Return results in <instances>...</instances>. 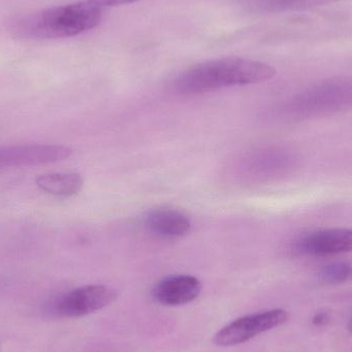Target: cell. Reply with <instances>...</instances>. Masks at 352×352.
<instances>
[{"instance_id": "obj_1", "label": "cell", "mask_w": 352, "mask_h": 352, "mask_svg": "<svg viewBox=\"0 0 352 352\" xmlns=\"http://www.w3.org/2000/svg\"><path fill=\"white\" fill-rule=\"evenodd\" d=\"M276 76L274 67L256 60L227 57L211 60L185 70L174 80L179 95H196L233 87L268 82Z\"/></svg>"}, {"instance_id": "obj_2", "label": "cell", "mask_w": 352, "mask_h": 352, "mask_svg": "<svg viewBox=\"0 0 352 352\" xmlns=\"http://www.w3.org/2000/svg\"><path fill=\"white\" fill-rule=\"evenodd\" d=\"M103 14V6L95 0H83L17 19L12 30L20 38L32 41L68 38L96 27Z\"/></svg>"}, {"instance_id": "obj_3", "label": "cell", "mask_w": 352, "mask_h": 352, "mask_svg": "<svg viewBox=\"0 0 352 352\" xmlns=\"http://www.w3.org/2000/svg\"><path fill=\"white\" fill-rule=\"evenodd\" d=\"M351 78H333L313 85L287 103V113L298 118L318 117L351 107Z\"/></svg>"}, {"instance_id": "obj_4", "label": "cell", "mask_w": 352, "mask_h": 352, "mask_svg": "<svg viewBox=\"0 0 352 352\" xmlns=\"http://www.w3.org/2000/svg\"><path fill=\"white\" fill-rule=\"evenodd\" d=\"M287 320L289 314L283 309L268 310L243 316L220 329L214 336V342L222 347L242 344L258 335L282 326Z\"/></svg>"}, {"instance_id": "obj_5", "label": "cell", "mask_w": 352, "mask_h": 352, "mask_svg": "<svg viewBox=\"0 0 352 352\" xmlns=\"http://www.w3.org/2000/svg\"><path fill=\"white\" fill-rule=\"evenodd\" d=\"M115 298V291L107 285H85L59 298L55 311L64 318H82L107 307Z\"/></svg>"}, {"instance_id": "obj_6", "label": "cell", "mask_w": 352, "mask_h": 352, "mask_svg": "<svg viewBox=\"0 0 352 352\" xmlns=\"http://www.w3.org/2000/svg\"><path fill=\"white\" fill-rule=\"evenodd\" d=\"M352 248V232L344 228L318 230L296 240L293 252L301 256H330L346 254Z\"/></svg>"}, {"instance_id": "obj_7", "label": "cell", "mask_w": 352, "mask_h": 352, "mask_svg": "<svg viewBox=\"0 0 352 352\" xmlns=\"http://www.w3.org/2000/svg\"><path fill=\"white\" fill-rule=\"evenodd\" d=\"M68 146L54 144H20L0 148V169L31 166L64 160L72 155Z\"/></svg>"}, {"instance_id": "obj_8", "label": "cell", "mask_w": 352, "mask_h": 352, "mask_svg": "<svg viewBox=\"0 0 352 352\" xmlns=\"http://www.w3.org/2000/svg\"><path fill=\"white\" fill-rule=\"evenodd\" d=\"M202 291L200 281L188 274L169 275L153 287V298L165 306L185 305L194 301Z\"/></svg>"}, {"instance_id": "obj_9", "label": "cell", "mask_w": 352, "mask_h": 352, "mask_svg": "<svg viewBox=\"0 0 352 352\" xmlns=\"http://www.w3.org/2000/svg\"><path fill=\"white\" fill-rule=\"evenodd\" d=\"M147 229L165 239H178L191 231V221L187 215L173 208H154L144 217Z\"/></svg>"}, {"instance_id": "obj_10", "label": "cell", "mask_w": 352, "mask_h": 352, "mask_svg": "<svg viewBox=\"0 0 352 352\" xmlns=\"http://www.w3.org/2000/svg\"><path fill=\"white\" fill-rule=\"evenodd\" d=\"M295 162V156L287 151H260L245 160L243 169L250 177H272L287 173Z\"/></svg>"}, {"instance_id": "obj_11", "label": "cell", "mask_w": 352, "mask_h": 352, "mask_svg": "<svg viewBox=\"0 0 352 352\" xmlns=\"http://www.w3.org/2000/svg\"><path fill=\"white\" fill-rule=\"evenodd\" d=\"M247 10L260 14L297 12L333 3L338 0H240Z\"/></svg>"}, {"instance_id": "obj_12", "label": "cell", "mask_w": 352, "mask_h": 352, "mask_svg": "<svg viewBox=\"0 0 352 352\" xmlns=\"http://www.w3.org/2000/svg\"><path fill=\"white\" fill-rule=\"evenodd\" d=\"M39 190L58 197H70L82 190L84 179L76 173H48L39 175L35 180Z\"/></svg>"}, {"instance_id": "obj_13", "label": "cell", "mask_w": 352, "mask_h": 352, "mask_svg": "<svg viewBox=\"0 0 352 352\" xmlns=\"http://www.w3.org/2000/svg\"><path fill=\"white\" fill-rule=\"evenodd\" d=\"M351 275V267L349 263L335 262L322 267L318 273L320 280L327 285H341L346 283Z\"/></svg>"}, {"instance_id": "obj_14", "label": "cell", "mask_w": 352, "mask_h": 352, "mask_svg": "<svg viewBox=\"0 0 352 352\" xmlns=\"http://www.w3.org/2000/svg\"><path fill=\"white\" fill-rule=\"evenodd\" d=\"M99 6L103 8L107 6H123V4L132 3V2L138 1V0H95Z\"/></svg>"}, {"instance_id": "obj_15", "label": "cell", "mask_w": 352, "mask_h": 352, "mask_svg": "<svg viewBox=\"0 0 352 352\" xmlns=\"http://www.w3.org/2000/svg\"><path fill=\"white\" fill-rule=\"evenodd\" d=\"M329 322V316L326 312H320L313 318V324L316 326H324Z\"/></svg>"}]
</instances>
